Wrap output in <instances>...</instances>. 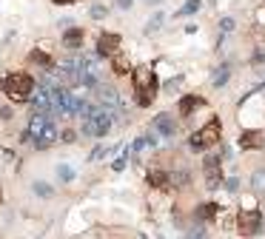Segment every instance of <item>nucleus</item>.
Instances as JSON below:
<instances>
[{
  "label": "nucleus",
  "mask_w": 265,
  "mask_h": 239,
  "mask_svg": "<svg viewBox=\"0 0 265 239\" xmlns=\"http://www.w3.org/2000/svg\"><path fill=\"white\" fill-rule=\"evenodd\" d=\"M83 134L86 137H103L108 128H111V123H114V111H108V108H103V105H83Z\"/></svg>",
  "instance_id": "obj_1"
},
{
  "label": "nucleus",
  "mask_w": 265,
  "mask_h": 239,
  "mask_svg": "<svg viewBox=\"0 0 265 239\" xmlns=\"http://www.w3.org/2000/svg\"><path fill=\"white\" fill-rule=\"evenodd\" d=\"M0 89L12 102H26V100H32V94H35V80L26 71H12V74H6L0 80Z\"/></svg>",
  "instance_id": "obj_2"
},
{
  "label": "nucleus",
  "mask_w": 265,
  "mask_h": 239,
  "mask_svg": "<svg viewBox=\"0 0 265 239\" xmlns=\"http://www.w3.org/2000/svg\"><path fill=\"white\" fill-rule=\"evenodd\" d=\"M134 97H137V105H149L154 100V91H157V77L149 66H140L134 71Z\"/></svg>",
  "instance_id": "obj_3"
},
{
  "label": "nucleus",
  "mask_w": 265,
  "mask_h": 239,
  "mask_svg": "<svg viewBox=\"0 0 265 239\" xmlns=\"http://www.w3.org/2000/svg\"><path fill=\"white\" fill-rule=\"evenodd\" d=\"M219 134H222V125H219V120L214 117L211 123L203 125V128H200V131L191 137V148H194V151H206V148L217 145V143H219Z\"/></svg>",
  "instance_id": "obj_4"
},
{
  "label": "nucleus",
  "mask_w": 265,
  "mask_h": 239,
  "mask_svg": "<svg viewBox=\"0 0 265 239\" xmlns=\"http://www.w3.org/2000/svg\"><path fill=\"white\" fill-rule=\"evenodd\" d=\"M237 225H240V231L245 237H254V234L263 231V214H260L257 208H245V211H240V216H237Z\"/></svg>",
  "instance_id": "obj_5"
},
{
  "label": "nucleus",
  "mask_w": 265,
  "mask_h": 239,
  "mask_svg": "<svg viewBox=\"0 0 265 239\" xmlns=\"http://www.w3.org/2000/svg\"><path fill=\"white\" fill-rule=\"evenodd\" d=\"M203 168H206V185H208V188H219V185H222V174H219V157L208 154L206 162H203Z\"/></svg>",
  "instance_id": "obj_6"
},
{
  "label": "nucleus",
  "mask_w": 265,
  "mask_h": 239,
  "mask_svg": "<svg viewBox=\"0 0 265 239\" xmlns=\"http://www.w3.org/2000/svg\"><path fill=\"white\" fill-rule=\"evenodd\" d=\"M117 48H120V34H100V40H97V51L106 57H114Z\"/></svg>",
  "instance_id": "obj_7"
},
{
  "label": "nucleus",
  "mask_w": 265,
  "mask_h": 239,
  "mask_svg": "<svg viewBox=\"0 0 265 239\" xmlns=\"http://www.w3.org/2000/svg\"><path fill=\"white\" fill-rule=\"evenodd\" d=\"M151 128H154L160 137H174V131H177V123H174L168 114H157V117H154V123H151Z\"/></svg>",
  "instance_id": "obj_8"
},
{
  "label": "nucleus",
  "mask_w": 265,
  "mask_h": 239,
  "mask_svg": "<svg viewBox=\"0 0 265 239\" xmlns=\"http://www.w3.org/2000/svg\"><path fill=\"white\" fill-rule=\"evenodd\" d=\"M46 114H40V111H35L32 114V120H29V131L23 134V140H37V137L43 134V128H46Z\"/></svg>",
  "instance_id": "obj_9"
},
{
  "label": "nucleus",
  "mask_w": 265,
  "mask_h": 239,
  "mask_svg": "<svg viewBox=\"0 0 265 239\" xmlns=\"http://www.w3.org/2000/svg\"><path fill=\"white\" fill-rule=\"evenodd\" d=\"M57 140H60L57 128H54V123L49 120V123H46V128H43V134H40V137L35 140V145H37V148H49V145H54Z\"/></svg>",
  "instance_id": "obj_10"
},
{
  "label": "nucleus",
  "mask_w": 265,
  "mask_h": 239,
  "mask_svg": "<svg viewBox=\"0 0 265 239\" xmlns=\"http://www.w3.org/2000/svg\"><path fill=\"white\" fill-rule=\"evenodd\" d=\"M97 100H100V105H103V108L114 111L117 102H120V97H117V91H114V89H100V91H97Z\"/></svg>",
  "instance_id": "obj_11"
},
{
  "label": "nucleus",
  "mask_w": 265,
  "mask_h": 239,
  "mask_svg": "<svg viewBox=\"0 0 265 239\" xmlns=\"http://www.w3.org/2000/svg\"><path fill=\"white\" fill-rule=\"evenodd\" d=\"M200 105H203V97L188 94V97H183V100H180V114H183V117H191V111H194V108H200Z\"/></svg>",
  "instance_id": "obj_12"
},
{
  "label": "nucleus",
  "mask_w": 265,
  "mask_h": 239,
  "mask_svg": "<svg viewBox=\"0 0 265 239\" xmlns=\"http://www.w3.org/2000/svg\"><path fill=\"white\" fill-rule=\"evenodd\" d=\"M263 134L260 131H248V134L240 137V148H263Z\"/></svg>",
  "instance_id": "obj_13"
},
{
  "label": "nucleus",
  "mask_w": 265,
  "mask_h": 239,
  "mask_svg": "<svg viewBox=\"0 0 265 239\" xmlns=\"http://www.w3.org/2000/svg\"><path fill=\"white\" fill-rule=\"evenodd\" d=\"M63 43H66V48H80V46H83V32H80V29H66Z\"/></svg>",
  "instance_id": "obj_14"
},
{
  "label": "nucleus",
  "mask_w": 265,
  "mask_h": 239,
  "mask_svg": "<svg viewBox=\"0 0 265 239\" xmlns=\"http://www.w3.org/2000/svg\"><path fill=\"white\" fill-rule=\"evenodd\" d=\"M29 63H35V66H40L43 71H46V68H52V57H49L46 51H40V48H35V51L29 54Z\"/></svg>",
  "instance_id": "obj_15"
},
{
  "label": "nucleus",
  "mask_w": 265,
  "mask_h": 239,
  "mask_svg": "<svg viewBox=\"0 0 265 239\" xmlns=\"http://www.w3.org/2000/svg\"><path fill=\"white\" fill-rule=\"evenodd\" d=\"M228 77H231V66H228V63L217 66V71H214V86H217V89H222V86L228 83Z\"/></svg>",
  "instance_id": "obj_16"
},
{
  "label": "nucleus",
  "mask_w": 265,
  "mask_h": 239,
  "mask_svg": "<svg viewBox=\"0 0 265 239\" xmlns=\"http://www.w3.org/2000/svg\"><path fill=\"white\" fill-rule=\"evenodd\" d=\"M149 185H151V188H162V185H168V174H165V171H151V174H149Z\"/></svg>",
  "instance_id": "obj_17"
},
{
  "label": "nucleus",
  "mask_w": 265,
  "mask_h": 239,
  "mask_svg": "<svg viewBox=\"0 0 265 239\" xmlns=\"http://www.w3.org/2000/svg\"><path fill=\"white\" fill-rule=\"evenodd\" d=\"M214 216H217V205H214V202L200 205V211H197V219H214Z\"/></svg>",
  "instance_id": "obj_18"
},
{
  "label": "nucleus",
  "mask_w": 265,
  "mask_h": 239,
  "mask_svg": "<svg viewBox=\"0 0 265 239\" xmlns=\"http://www.w3.org/2000/svg\"><path fill=\"white\" fill-rule=\"evenodd\" d=\"M32 188H35L37 196H52V193H54V188H52V185H46V182H40V180H37Z\"/></svg>",
  "instance_id": "obj_19"
},
{
  "label": "nucleus",
  "mask_w": 265,
  "mask_h": 239,
  "mask_svg": "<svg viewBox=\"0 0 265 239\" xmlns=\"http://www.w3.org/2000/svg\"><path fill=\"white\" fill-rule=\"evenodd\" d=\"M57 177H60V182H71L74 180V168H69V165H57Z\"/></svg>",
  "instance_id": "obj_20"
},
{
  "label": "nucleus",
  "mask_w": 265,
  "mask_h": 239,
  "mask_svg": "<svg viewBox=\"0 0 265 239\" xmlns=\"http://www.w3.org/2000/svg\"><path fill=\"white\" fill-rule=\"evenodd\" d=\"M251 185L257 188V191H265V171H257L251 177Z\"/></svg>",
  "instance_id": "obj_21"
},
{
  "label": "nucleus",
  "mask_w": 265,
  "mask_h": 239,
  "mask_svg": "<svg viewBox=\"0 0 265 239\" xmlns=\"http://www.w3.org/2000/svg\"><path fill=\"white\" fill-rule=\"evenodd\" d=\"M197 9H200V0H188L183 9H180V17H183V14H194Z\"/></svg>",
  "instance_id": "obj_22"
},
{
  "label": "nucleus",
  "mask_w": 265,
  "mask_h": 239,
  "mask_svg": "<svg viewBox=\"0 0 265 239\" xmlns=\"http://www.w3.org/2000/svg\"><path fill=\"white\" fill-rule=\"evenodd\" d=\"M114 71H117V74H126V71H128V60H126V57L117 54V60H114Z\"/></svg>",
  "instance_id": "obj_23"
},
{
  "label": "nucleus",
  "mask_w": 265,
  "mask_h": 239,
  "mask_svg": "<svg viewBox=\"0 0 265 239\" xmlns=\"http://www.w3.org/2000/svg\"><path fill=\"white\" fill-rule=\"evenodd\" d=\"M180 86H183V77H174V80H168V83H165V86H162V89L168 91V94H174V91L180 89Z\"/></svg>",
  "instance_id": "obj_24"
},
{
  "label": "nucleus",
  "mask_w": 265,
  "mask_h": 239,
  "mask_svg": "<svg viewBox=\"0 0 265 239\" xmlns=\"http://www.w3.org/2000/svg\"><path fill=\"white\" fill-rule=\"evenodd\" d=\"M106 154H108V148H106V145H97V148L92 151V157H89V159H92V162H97V159H103Z\"/></svg>",
  "instance_id": "obj_25"
},
{
  "label": "nucleus",
  "mask_w": 265,
  "mask_h": 239,
  "mask_svg": "<svg viewBox=\"0 0 265 239\" xmlns=\"http://www.w3.org/2000/svg\"><path fill=\"white\" fill-rule=\"evenodd\" d=\"M222 182H225V188H228L231 193L240 191V180H237V177H228V180H222Z\"/></svg>",
  "instance_id": "obj_26"
},
{
  "label": "nucleus",
  "mask_w": 265,
  "mask_h": 239,
  "mask_svg": "<svg viewBox=\"0 0 265 239\" xmlns=\"http://www.w3.org/2000/svg\"><path fill=\"white\" fill-rule=\"evenodd\" d=\"M160 26H162V14H154V17L149 20V32H157Z\"/></svg>",
  "instance_id": "obj_27"
},
{
  "label": "nucleus",
  "mask_w": 265,
  "mask_h": 239,
  "mask_svg": "<svg viewBox=\"0 0 265 239\" xmlns=\"http://www.w3.org/2000/svg\"><path fill=\"white\" fill-rule=\"evenodd\" d=\"M219 29H222V32H234V20H231V17H222V20H219Z\"/></svg>",
  "instance_id": "obj_28"
},
{
  "label": "nucleus",
  "mask_w": 265,
  "mask_h": 239,
  "mask_svg": "<svg viewBox=\"0 0 265 239\" xmlns=\"http://www.w3.org/2000/svg\"><path fill=\"white\" fill-rule=\"evenodd\" d=\"M60 140H63V143H74V140H77V137H74V131H69V128H66V131H63V134H60Z\"/></svg>",
  "instance_id": "obj_29"
},
{
  "label": "nucleus",
  "mask_w": 265,
  "mask_h": 239,
  "mask_svg": "<svg viewBox=\"0 0 265 239\" xmlns=\"http://www.w3.org/2000/svg\"><path fill=\"white\" fill-rule=\"evenodd\" d=\"M0 120H12V108H9V105L0 108Z\"/></svg>",
  "instance_id": "obj_30"
},
{
  "label": "nucleus",
  "mask_w": 265,
  "mask_h": 239,
  "mask_svg": "<svg viewBox=\"0 0 265 239\" xmlns=\"http://www.w3.org/2000/svg\"><path fill=\"white\" fill-rule=\"evenodd\" d=\"M92 17H97V20H100V17H106V9H103V6H94V9H92Z\"/></svg>",
  "instance_id": "obj_31"
},
{
  "label": "nucleus",
  "mask_w": 265,
  "mask_h": 239,
  "mask_svg": "<svg viewBox=\"0 0 265 239\" xmlns=\"http://www.w3.org/2000/svg\"><path fill=\"white\" fill-rule=\"evenodd\" d=\"M117 6H120V9H131V0H114Z\"/></svg>",
  "instance_id": "obj_32"
},
{
  "label": "nucleus",
  "mask_w": 265,
  "mask_h": 239,
  "mask_svg": "<svg viewBox=\"0 0 265 239\" xmlns=\"http://www.w3.org/2000/svg\"><path fill=\"white\" fill-rule=\"evenodd\" d=\"M54 3H57V6H66V3H74V0H54Z\"/></svg>",
  "instance_id": "obj_33"
},
{
  "label": "nucleus",
  "mask_w": 265,
  "mask_h": 239,
  "mask_svg": "<svg viewBox=\"0 0 265 239\" xmlns=\"http://www.w3.org/2000/svg\"><path fill=\"white\" fill-rule=\"evenodd\" d=\"M149 3H154V6H157V3H160V0H149Z\"/></svg>",
  "instance_id": "obj_34"
},
{
  "label": "nucleus",
  "mask_w": 265,
  "mask_h": 239,
  "mask_svg": "<svg viewBox=\"0 0 265 239\" xmlns=\"http://www.w3.org/2000/svg\"><path fill=\"white\" fill-rule=\"evenodd\" d=\"M0 199H3V193H0Z\"/></svg>",
  "instance_id": "obj_35"
}]
</instances>
